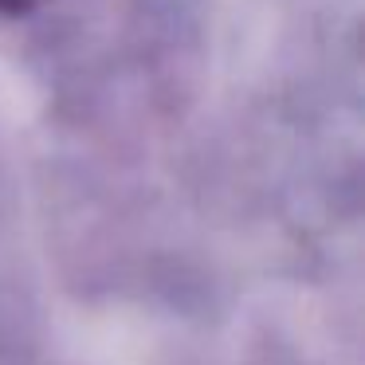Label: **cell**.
Returning a JSON list of instances; mask_svg holds the SVG:
<instances>
[{
  "instance_id": "6da1fadb",
  "label": "cell",
  "mask_w": 365,
  "mask_h": 365,
  "mask_svg": "<svg viewBox=\"0 0 365 365\" xmlns=\"http://www.w3.org/2000/svg\"><path fill=\"white\" fill-rule=\"evenodd\" d=\"M43 0H0V12L4 16H24V12H32V9H40Z\"/></svg>"
}]
</instances>
